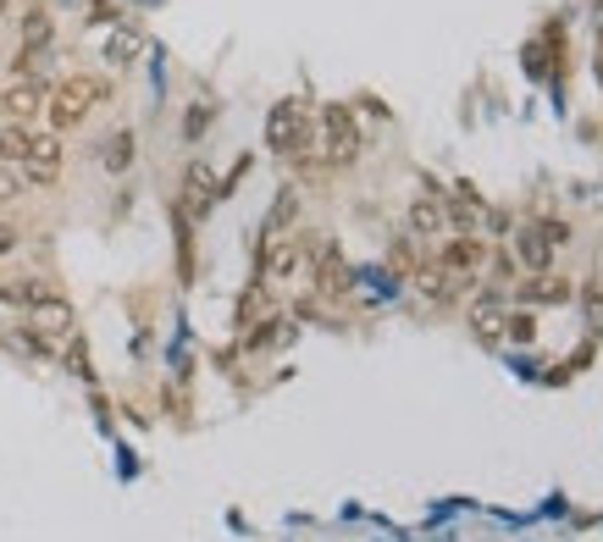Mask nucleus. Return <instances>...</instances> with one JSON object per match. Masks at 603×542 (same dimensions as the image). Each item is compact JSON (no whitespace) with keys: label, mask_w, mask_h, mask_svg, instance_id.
I'll return each instance as SVG.
<instances>
[{"label":"nucleus","mask_w":603,"mask_h":542,"mask_svg":"<svg viewBox=\"0 0 603 542\" xmlns=\"http://www.w3.org/2000/svg\"><path fill=\"white\" fill-rule=\"evenodd\" d=\"M17 189H23V177H17L12 166H0V200H12Z\"/></svg>","instance_id":"f3484780"},{"label":"nucleus","mask_w":603,"mask_h":542,"mask_svg":"<svg viewBox=\"0 0 603 542\" xmlns=\"http://www.w3.org/2000/svg\"><path fill=\"white\" fill-rule=\"evenodd\" d=\"M23 50H50V17L45 12L23 17Z\"/></svg>","instance_id":"f8f14e48"},{"label":"nucleus","mask_w":603,"mask_h":542,"mask_svg":"<svg viewBox=\"0 0 603 542\" xmlns=\"http://www.w3.org/2000/svg\"><path fill=\"white\" fill-rule=\"evenodd\" d=\"M100 166H106V172H128V166H133V133H111V139L100 144Z\"/></svg>","instance_id":"9b49d317"},{"label":"nucleus","mask_w":603,"mask_h":542,"mask_svg":"<svg viewBox=\"0 0 603 542\" xmlns=\"http://www.w3.org/2000/svg\"><path fill=\"white\" fill-rule=\"evenodd\" d=\"M515 244H521V260H527L532 271H548V266H554V249L565 244V227H559V222H527Z\"/></svg>","instance_id":"20e7f679"},{"label":"nucleus","mask_w":603,"mask_h":542,"mask_svg":"<svg viewBox=\"0 0 603 542\" xmlns=\"http://www.w3.org/2000/svg\"><path fill=\"white\" fill-rule=\"evenodd\" d=\"M133 56H139V39H133V34H111V39H106V61L128 67Z\"/></svg>","instance_id":"2eb2a0df"},{"label":"nucleus","mask_w":603,"mask_h":542,"mask_svg":"<svg viewBox=\"0 0 603 542\" xmlns=\"http://www.w3.org/2000/svg\"><path fill=\"white\" fill-rule=\"evenodd\" d=\"M482 260H487V249H482L476 238H465V233L449 238V244L438 249V266L449 271L454 283H476V278H482Z\"/></svg>","instance_id":"39448f33"},{"label":"nucleus","mask_w":603,"mask_h":542,"mask_svg":"<svg viewBox=\"0 0 603 542\" xmlns=\"http://www.w3.org/2000/svg\"><path fill=\"white\" fill-rule=\"evenodd\" d=\"M205 205H211V172L194 166V172H189V216H200Z\"/></svg>","instance_id":"ddd939ff"},{"label":"nucleus","mask_w":603,"mask_h":542,"mask_svg":"<svg viewBox=\"0 0 603 542\" xmlns=\"http://www.w3.org/2000/svg\"><path fill=\"white\" fill-rule=\"evenodd\" d=\"M0 7H7V0H0Z\"/></svg>","instance_id":"6ab92c4d"},{"label":"nucleus","mask_w":603,"mask_h":542,"mask_svg":"<svg viewBox=\"0 0 603 542\" xmlns=\"http://www.w3.org/2000/svg\"><path fill=\"white\" fill-rule=\"evenodd\" d=\"M316 144H321L327 166H350V161L360 155V128H355L350 106H327V111H321V133H316Z\"/></svg>","instance_id":"7ed1b4c3"},{"label":"nucleus","mask_w":603,"mask_h":542,"mask_svg":"<svg viewBox=\"0 0 603 542\" xmlns=\"http://www.w3.org/2000/svg\"><path fill=\"white\" fill-rule=\"evenodd\" d=\"M294 266H299L294 244H267V278H288Z\"/></svg>","instance_id":"4468645a"},{"label":"nucleus","mask_w":603,"mask_h":542,"mask_svg":"<svg viewBox=\"0 0 603 542\" xmlns=\"http://www.w3.org/2000/svg\"><path fill=\"white\" fill-rule=\"evenodd\" d=\"M17 244H23V233H17L12 222H0V255H12Z\"/></svg>","instance_id":"a211bd4d"},{"label":"nucleus","mask_w":603,"mask_h":542,"mask_svg":"<svg viewBox=\"0 0 603 542\" xmlns=\"http://www.w3.org/2000/svg\"><path fill=\"white\" fill-rule=\"evenodd\" d=\"M45 101H50V89L39 78H17V83H7V95H0V111L12 122H28V117L45 111Z\"/></svg>","instance_id":"0eeeda50"},{"label":"nucleus","mask_w":603,"mask_h":542,"mask_svg":"<svg viewBox=\"0 0 603 542\" xmlns=\"http://www.w3.org/2000/svg\"><path fill=\"white\" fill-rule=\"evenodd\" d=\"M23 177H28V184H39V189H50L56 177H61V139L34 133V144H28V155H23Z\"/></svg>","instance_id":"423d86ee"},{"label":"nucleus","mask_w":603,"mask_h":542,"mask_svg":"<svg viewBox=\"0 0 603 542\" xmlns=\"http://www.w3.org/2000/svg\"><path fill=\"white\" fill-rule=\"evenodd\" d=\"M106 95H111V89H106L100 78L78 72V78H67V83H56V89H50V101H45V106H50V122H56V128H78V122L90 117Z\"/></svg>","instance_id":"f03ea898"},{"label":"nucleus","mask_w":603,"mask_h":542,"mask_svg":"<svg viewBox=\"0 0 603 542\" xmlns=\"http://www.w3.org/2000/svg\"><path fill=\"white\" fill-rule=\"evenodd\" d=\"M471 332H476L482 343H498V338L509 332V316H504V299H498V294H482V299H476V310H471Z\"/></svg>","instance_id":"6e6552de"},{"label":"nucleus","mask_w":603,"mask_h":542,"mask_svg":"<svg viewBox=\"0 0 603 542\" xmlns=\"http://www.w3.org/2000/svg\"><path fill=\"white\" fill-rule=\"evenodd\" d=\"M28 144H34V128L28 122H7L0 128V166H23Z\"/></svg>","instance_id":"9d476101"},{"label":"nucleus","mask_w":603,"mask_h":542,"mask_svg":"<svg viewBox=\"0 0 603 542\" xmlns=\"http://www.w3.org/2000/svg\"><path fill=\"white\" fill-rule=\"evenodd\" d=\"M532 294H537V299H565V294H570V283H565V278H537V283H532Z\"/></svg>","instance_id":"dca6fc26"},{"label":"nucleus","mask_w":603,"mask_h":542,"mask_svg":"<svg viewBox=\"0 0 603 542\" xmlns=\"http://www.w3.org/2000/svg\"><path fill=\"white\" fill-rule=\"evenodd\" d=\"M267 144H272V155L305 166L310 150H316V117H310V106H305V101L272 106V117H267Z\"/></svg>","instance_id":"f257e3e1"},{"label":"nucleus","mask_w":603,"mask_h":542,"mask_svg":"<svg viewBox=\"0 0 603 542\" xmlns=\"http://www.w3.org/2000/svg\"><path fill=\"white\" fill-rule=\"evenodd\" d=\"M444 227H449V216H444L438 200H415V205H410V233H415V238H438Z\"/></svg>","instance_id":"1a4fd4ad"}]
</instances>
